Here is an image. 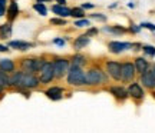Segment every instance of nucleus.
Listing matches in <instances>:
<instances>
[{
    "label": "nucleus",
    "instance_id": "obj_6",
    "mask_svg": "<svg viewBox=\"0 0 155 133\" xmlns=\"http://www.w3.org/2000/svg\"><path fill=\"white\" fill-rule=\"evenodd\" d=\"M137 70H135V65L132 62H124L121 67V82L124 83H131L135 79Z\"/></svg>",
    "mask_w": 155,
    "mask_h": 133
},
{
    "label": "nucleus",
    "instance_id": "obj_42",
    "mask_svg": "<svg viewBox=\"0 0 155 133\" xmlns=\"http://www.w3.org/2000/svg\"><path fill=\"white\" fill-rule=\"evenodd\" d=\"M3 89H5V87H3V86H2V84H0V93H2V92H3Z\"/></svg>",
    "mask_w": 155,
    "mask_h": 133
},
{
    "label": "nucleus",
    "instance_id": "obj_36",
    "mask_svg": "<svg viewBox=\"0 0 155 133\" xmlns=\"http://www.w3.org/2000/svg\"><path fill=\"white\" fill-rule=\"evenodd\" d=\"M9 50V46H5V44H0V52H7Z\"/></svg>",
    "mask_w": 155,
    "mask_h": 133
},
{
    "label": "nucleus",
    "instance_id": "obj_22",
    "mask_svg": "<svg viewBox=\"0 0 155 133\" xmlns=\"http://www.w3.org/2000/svg\"><path fill=\"white\" fill-rule=\"evenodd\" d=\"M12 36V23H5L0 26V39H9Z\"/></svg>",
    "mask_w": 155,
    "mask_h": 133
},
{
    "label": "nucleus",
    "instance_id": "obj_5",
    "mask_svg": "<svg viewBox=\"0 0 155 133\" xmlns=\"http://www.w3.org/2000/svg\"><path fill=\"white\" fill-rule=\"evenodd\" d=\"M40 84V79L36 76V73H26L23 72V76L17 84V89H36Z\"/></svg>",
    "mask_w": 155,
    "mask_h": 133
},
{
    "label": "nucleus",
    "instance_id": "obj_13",
    "mask_svg": "<svg viewBox=\"0 0 155 133\" xmlns=\"http://www.w3.org/2000/svg\"><path fill=\"white\" fill-rule=\"evenodd\" d=\"M109 93H111L114 97H116L118 100H125L128 96H129L127 87H124V86H116V84L109 87Z\"/></svg>",
    "mask_w": 155,
    "mask_h": 133
},
{
    "label": "nucleus",
    "instance_id": "obj_10",
    "mask_svg": "<svg viewBox=\"0 0 155 133\" xmlns=\"http://www.w3.org/2000/svg\"><path fill=\"white\" fill-rule=\"evenodd\" d=\"M128 93L129 96L135 100H141L144 99L145 96V92H144V87H142V84L138 83V82H132V83H129L128 86Z\"/></svg>",
    "mask_w": 155,
    "mask_h": 133
},
{
    "label": "nucleus",
    "instance_id": "obj_11",
    "mask_svg": "<svg viewBox=\"0 0 155 133\" xmlns=\"http://www.w3.org/2000/svg\"><path fill=\"white\" fill-rule=\"evenodd\" d=\"M139 80H141V84L144 87L150 89V90H154L155 89V74L152 73L151 69H148L142 74H139Z\"/></svg>",
    "mask_w": 155,
    "mask_h": 133
},
{
    "label": "nucleus",
    "instance_id": "obj_23",
    "mask_svg": "<svg viewBox=\"0 0 155 133\" xmlns=\"http://www.w3.org/2000/svg\"><path fill=\"white\" fill-rule=\"evenodd\" d=\"M0 84H2L3 87H10V86H12L9 73L3 72V70H0Z\"/></svg>",
    "mask_w": 155,
    "mask_h": 133
},
{
    "label": "nucleus",
    "instance_id": "obj_1",
    "mask_svg": "<svg viewBox=\"0 0 155 133\" xmlns=\"http://www.w3.org/2000/svg\"><path fill=\"white\" fill-rule=\"evenodd\" d=\"M66 82L69 86H75V87L86 86V74H85L82 67L71 65L69 72L66 74Z\"/></svg>",
    "mask_w": 155,
    "mask_h": 133
},
{
    "label": "nucleus",
    "instance_id": "obj_35",
    "mask_svg": "<svg viewBox=\"0 0 155 133\" xmlns=\"http://www.w3.org/2000/svg\"><path fill=\"white\" fill-rule=\"evenodd\" d=\"M81 7H82L83 10H88V9H94V5L92 3H83Z\"/></svg>",
    "mask_w": 155,
    "mask_h": 133
},
{
    "label": "nucleus",
    "instance_id": "obj_18",
    "mask_svg": "<svg viewBox=\"0 0 155 133\" xmlns=\"http://www.w3.org/2000/svg\"><path fill=\"white\" fill-rule=\"evenodd\" d=\"M52 11L58 14L59 17H69L71 16V9L66 7V6H62V5H53L52 6Z\"/></svg>",
    "mask_w": 155,
    "mask_h": 133
},
{
    "label": "nucleus",
    "instance_id": "obj_12",
    "mask_svg": "<svg viewBox=\"0 0 155 133\" xmlns=\"http://www.w3.org/2000/svg\"><path fill=\"white\" fill-rule=\"evenodd\" d=\"M91 43V37H89L88 34H81V36H78L76 39L72 42V46H73V50L75 52H81L82 49H85L88 44Z\"/></svg>",
    "mask_w": 155,
    "mask_h": 133
},
{
    "label": "nucleus",
    "instance_id": "obj_19",
    "mask_svg": "<svg viewBox=\"0 0 155 133\" xmlns=\"http://www.w3.org/2000/svg\"><path fill=\"white\" fill-rule=\"evenodd\" d=\"M17 16H19V6L13 0L9 3V7H7V19H9V22H13Z\"/></svg>",
    "mask_w": 155,
    "mask_h": 133
},
{
    "label": "nucleus",
    "instance_id": "obj_34",
    "mask_svg": "<svg viewBox=\"0 0 155 133\" xmlns=\"http://www.w3.org/2000/svg\"><path fill=\"white\" fill-rule=\"evenodd\" d=\"M98 32H99V30H98L96 27H91V29H88L86 34H88L89 37H92V36H96V34H98Z\"/></svg>",
    "mask_w": 155,
    "mask_h": 133
},
{
    "label": "nucleus",
    "instance_id": "obj_29",
    "mask_svg": "<svg viewBox=\"0 0 155 133\" xmlns=\"http://www.w3.org/2000/svg\"><path fill=\"white\" fill-rule=\"evenodd\" d=\"M91 19L98 20V22H106L108 17H106L105 14H102V13H92V14H91Z\"/></svg>",
    "mask_w": 155,
    "mask_h": 133
},
{
    "label": "nucleus",
    "instance_id": "obj_8",
    "mask_svg": "<svg viewBox=\"0 0 155 133\" xmlns=\"http://www.w3.org/2000/svg\"><path fill=\"white\" fill-rule=\"evenodd\" d=\"M121 67L122 63L116 60H108L105 63V72L114 80H121Z\"/></svg>",
    "mask_w": 155,
    "mask_h": 133
},
{
    "label": "nucleus",
    "instance_id": "obj_27",
    "mask_svg": "<svg viewBox=\"0 0 155 133\" xmlns=\"http://www.w3.org/2000/svg\"><path fill=\"white\" fill-rule=\"evenodd\" d=\"M50 24H55V26H66L68 20L63 19V17H53V19H50Z\"/></svg>",
    "mask_w": 155,
    "mask_h": 133
},
{
    "label": "nucleus",
    "instance_id": "obj_15",
    "mask_svg": "<svg viewBox=\"0 0 155 133\" xmlns=\"http://www.w3.org/2000/svg\"><path fill=\"white\" fill-rule=\"evenodd\" d=\"M45 94H46L50 100H61L62 97H63V89L58 87V86H52V87H49L45 92Z\"/></svg>",
    "mask_w": 155,
    "mask_h": 133
},
{
    "label": "nucleus",
    "instance_id": "obj_28",
    "mask_svg": "<svg viewBox=\"0 0 155 133\" xmlns=\"http://www.w3.org/2000/svg\"><path fill=\"white\" fill-rule=\"evenodd\" d=\"M75 26H76V27H89V26H91V22H89L88 19H85V17H83V19H76V20H75Z\"/></svg>",
    "mask_w": 155,
    "mask_h": 133
},
{
    "label": "nucleus",
    "instance_id": "obj_38",
    "mask_svg": "<svg viewBox=\"0 0 155 133\" xmlns=\"http://www.w3.org/2000/svg\"><path fill=\"white\" fill-rule=\"evenodd\" d=\"M38 3H48V2H52V0H36Z\"/></svg>",
    "mask_w": 155,
    "mask_h": 133
},
{
    "label": "nucleus",
    "instance_id": "obj_2",
    "mask_svg": "<svg viewBox=\"0 0 155 133\" xmlns=\"http://www.w3.org/2000/svg\"><path fill=\"white\" fill-rule=\"evenodd\" d=\"M86 74V86H101L105 84L108 82V74L104 72L101 67H91L88 72H85Z\"/></svg>",
    "mask_w": 155,
    "mask_h": 133
},
{
    "label": "nucleus",
    "instance_id": "obj_17",
    "mask_svg": "<svg viewBox=\"0 0 155 133\" xmlns=\"http://www.w3.org/2000/svg\"><path fill=\"white\" fill-rule=\"evenodd\" d=\"M0 70L6 73H13L16 70V65L10 59H0Z\"/></svg>",
    "mask_w": 155,
    "mask_h": 133
},
{
    "label": "nucleus",
    "instance_id": "obj_20",
    "mask_svg": "<svg viewBox=\"0 0 155 133\" xmlns=\"http://www.w3.org/2000/svg\"><path fill=\"white\" fill-rule=\"evenodd\" d=\"M104 32H106V33H112V34H116V36H119V34H124L128 32V29L122 27V26H119V24H115V26H105V27L102 29Z\"/></svg>",
    "mask_w": 155,
    "mask_h": 133
},
{
    "label": "nucleus",
    "instance_id": "obj_31",
    "mask_svg": "<svg viewBox=\"0 0 155 133\" xmlns=\"http://www.w3.org/2000/svg\"><path fill=\"white\" fill-rule=\"evenodd\" d=\"M53 43L62 47V46L66 44V37H55V39H53Z\"/></svg>",
    "mask_w": 155,
    "mask_h": 133
},
{
    "label": "nucleus",
    "instance_id": "obj_16",
    "mask_svg": "<svg viewBox=\"0 0 155 133\" xmlns=\"http://www.w3.org/2000/svg\"><path fill=\"white\" fill-rule=\"evenodd\" d=\"M9 47H12V49H16V50H22V52H25V50H29L33 47V43H29V42H23V40H12V42H9V44H7Z\"/></svg>",
    "mask_w": 155,
    "mask_h": 133
},
{
    "label": "nucleus",
    "instance_id": "obj_24",
    "mask_svg": "<svg viewBox=\"0 0 155 133\" xmlns=\"http://www.w3.org/2000/svg\"><path fill=\"white\" fill-rule=\"evenodd\" d=\"M33 10L38 11L40 16H46V14H48V7L45 6V3H38V2H36L33 5Z\"/></svg>",
    "mask_w": 155,
    "mask_h": 133
},
{
    "label": "nucleus",
    "instance_id": "obj_40",
    "mask_svg": "<svg viewBox=\"0 0 155 133\" xmlns=\"http://www.w3.org/2000/svg\"><path fill=\"white\" fill-rule=\"evenodd\" d=\"M116 6H118V5H116V3H115V5H111V6H109V9H115Z\"/></svg>",
    "mask_w": 155,
    "mask_h": 133
},
{
    "label": "nucleus",
    "instance_id": "obj_41",
    "mask_svg": "<svg viewBox=\"0 0 155 133\" xmlns=\"http://www.w3.org/2000/svg\"><path fill=\"white\" fill-rule=\"evenodd\" d=\"M151 70H152V73H154V74H155V65H154V66H152V69H151Z\"/></svg>",
    "mask_w": 155,
    "mask_h": 133
},
{
    "label": "nucleus",
    "instance_id": "obj_39",
    "mask_svg": "<svg viewBox=\"0 0 155 133\" xmlns=\"http://www.w3.org/2000/svg\"><path fill=\"white\" fill-rule=\"evenodd\" d=\"M128 6H129V7H131V9H134V7H135V5H134L132 2H131V3H129V5H128Z\"/></svg>",
    "mask_w": 155,
    "mask_h": 133
},
{
    "label": "nucleus",
    "instance_id": "obj_14",
    "mask_svg": "<svg viewBox=\"0 0 155 133\" xmlns=\"http://www.w3.org/2000/svg\"><path fill=\"white\" fill-rule=\"evenodd\" d=\"M134 65H135V70H137L138 74H142V73L147 72L151 67L150 62L147 60L145 57H137V59L134 60Z\"/></svg>",
    "mask_w": 155,
    "mask_h": 133
},
{
    "label": "nucleus",
    "instance_id": "obj_32",
    "mask_svg": "<svg viewBox=\"0 0 155 133\" xmlns=\"http://www.w3.org/2000/svg\"><path fill=\"white\" fill-rule=\"evenodd\" d=\"M141 26H139V24H131V26H129V32H132V33H139V32H141Z\"/></svg>",
    "mask_w": 155,
    "mask_h": 133
},
{
    "label": "nucleus",
    "instance_id": "obj_26",
    "mask_svg": "<svg viewBox=\"0 0 155 133\" xmlns=\"http://www.w3.org/2000/svg\"><path fill=\"white\" fill-rule=\"evenodd\" d=\"M142 52H144L147 56H150V57H155V46L144 44V46H142Z\"/></svg>",
    "mask_w": 155,
    "mask_h": 133
},
{
    "label": "nucleus",
    "instance_id": "obj_21",
    "mask_svg": "<svg viewBox=\"0 0 155 133\" xmlns=\"http://www.w3.org/2000/svg\"><path fill=\"white\" fill-rule=\"evenodd\" d=\"M69 60H71V65H75V66H79V67H83L86 65V57L83 55H81L79 52H78L76 55L71 56Z\"/></svg>",
    "mask_w": 155,
    "mask_h": 133
},
{
    "label": "nucleus",
    "instance_id": "obj_9",
    "mask_svg": "<svg viewBox=\"0 0 155 133\" xmlns=\"http://www.w3.org/2000/svg\"><path fill=\"white\" fill-rule=\"evenodd\" d=\"M132 49V43H129V42H119V40H112L108 43V50L114 53V55H119L122 52H125V50H129Z\"/></svg>",
    "mask_w": 155,
    "mask_h": 133
},
{
    "label": "nucleus",
    "instance_id": "obj_3",
    "mask_svg": "<svg viewBox=\"0 0 155 133\" xmlns=\"http://www.w3.org/2000/svg\"><path fill=\"white\" fill-rule=\"evenodd\" d=\"M45 62L46 60L43 57H26L22 60L20 67H22L23 72L26 73H39Z\"/></svg>",
    "mask_w": 155,
    "mask_h": 133
},
{
    "label": "nucleus",
    "instance_id": "obj_25",
    "mask_svg": "<svg viewBox=\"0 0 155 133\" xmlns=\"http://www.w3.org/2000/svg\"><path fill=\"white\" fill-rule=\"evenodd\" d=\"M71 16L75 19H83L85 17V10L82 7H72L71 9Z\"/></svg>",
    "mask_w": 155,
    "mask_h": 133
},
{
    "label": "nucleus",
    "instance_id": "obj_37",
    "mask_svg": "<svg viewBox=\"0 0 155 133\" xmlns=\"http://www.w3.org/2000/svg\"><path fill=\"white\" fill-rule=\"evenodd\" d=\"M58 5H62V6H66V0H55Z\"/></svg>",
    "mask_w": 155,
    "mask_h": 133
},
{
    "label": "nucleus",
    "instance_id": "obj_7",
    "mask_svg": "<svg viewBox=\"0 0 155 133\" xmlns=\"http://www.w3.org/2000/svg\"><path fill=\"white\" fill-rule=\"evenodd\" d=\"M39 79H40V83H50L53 79H55V73H53V63L49 60H46L43 63V66L39 72Z\"/></svg>",
    "mask_w": 155,
    "mask_h": 133
},
{
    "label": "nucleus",
    "instance_id": "obj_30",
    "mask_svg": "<svg viewBox=\"0 0 155 133\" xmlns=\"http://www.w3.org/2000/svg\"><path fill=\"white\" fill-rule=\"evenodd\" d=\"M142 29H148V30H151V32H155V24L154 23H150V22H142L141 24H139Z\"/></svg>",
    "mask_w": 155,
    "mask_h": 133
},
{
    "label": "nucleus",
    "instance_id": "obj_4",
    "mask_svg": "<svg viewBox=\"0 0 155 133\" xmlns=\"http://www.w3.org/2000/svg\"><path fill=\"white\" fill-rule=\"evenodd\" d=\"M53 73H55V79H63L69 72L71 67V60L66 57H56L53 59Z\"/></svg>",
    "mask_w": 155,
    "mask_h": 133
},
{
    "label": "nucleus",
    "instance_id": "obj_33",
    "mask_svg": "<svg viewBox=\"0 0 155 133\" xmlns=\"http://www.w3.org/2000/svg\"><path fill=\"white\" fill-rule=\"evenodd\" d=\"M6 13V0H0V17Z\"/></svg>",
    "mask_w": 155,
    "mask_h": 133
}]
</instances>
